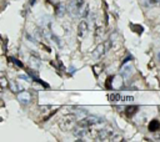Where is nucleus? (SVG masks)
Segmentation results:
<instances>
[{
    "label": "nucleus",
    "instance_id": "1",
    "mask_svg": "<svg viewBox=\"0 0 160 142\" xmlns=\"http://www.w3.org/2000/svg\"><path fill=\"white\" fill-rule=\"evenodd\" d=\"M77 123H78L77 122V117H75L74 115H66V116H64V117H61L58 122L59 127H60V130H63V131L71 130Z\"/></svg>",
    "mask_w": 160,
    "mask_h": 142
},
{
    "label": "nucleus",
    "instance_id": "2",
    "mask_svg": "<svg viewBox=\"0 0 160 142\" xmlns=\"http://www.w3.org/2000/svg\"><path fill=\"white\" fill-rule=\"evenodd\" d=\"M105 122L104 119L102 117H96V116H89V117H84L83 120H80L77 126H80V127H91V126H96V125H100Z\"/></svg>",
    "mask_w": 160,
    "mask_h": 142
},
{
    "label": "nucleus",
    "instance_id": "3",
    "mask_svg": "<svg viewBox=\"0 0 160 142\" xmlns=\"http://www.w3.org/2000/svg\"><path fill=\"white\" fill-rule=\"evenodd\" d=\"M108 100L110 102H133L134 97L133 96H123L120 94H109Z\"/></svg>",
    "mask_w": 160,
    "mask_h": 142
},
{
    "label": "nucleus",
    "instance_id": "4",
    "mask_svg": "<svg viewBox=\"0 0 160 142\" xmlns=\"http://www.w3.org/2000/svg\"><path fill=\"white\" fill-rule=\"evenodd\" d=\"M108 45H109V41H108V43H105V44H100V45H98V46L95 47L94 51L91 53L93 59H95V60L102 59V57L104 56V54L108 51V49H109V47H106Z\"/></svg>",
    "mask_w": 160,
    "mask_h": 142
},
{
    "label": "nucleus",
    "instance_id": "5",
    "mask_svg": "<svg viewBox=\"0 0 160 142\" xmlns=\"http://www.w3.org/2000/svg\"><path fill=\"white\" fill-rule=\"evenodd\" d=\"M18 100L20 101V104L23 105H28L31 102V95L28 92V91H23L18 95Z\"/></svg>",
    "mask_w": 160,
    "mask_h": 142
},
{
    "label": "nucleus",
    "instance_id": "6",
    "mask_svg": "<svg viewBox=\"0 0 160 142\" xmlns=\"http://www.w3.org/2000/svg\"><path fill=\"white\" fill-rule=\"evenodd\" d=\"M86 31H88V23L85 20H83L79 23V26H78V36L83 39L84 35L86 34Z\"/></svg>",
    "mask_w": 160,
    "mask_h": 142
},
{
    "label": "nucleus",
    "instance_id": "7",
    "mask_svg": "<svg viewBox=\"0 0 160 142\" xmlns=\"http://www.w3.org/2000/svg\"><path fill=\"white\" fill-rule=\"evenodd\" d=\"M139 111V106H135V105H131V106H126L125 107V115L126 117H133L134 115Z\"/></svg>",
    "mask_w": 160,
    "mask_h": 142
},
{
    "label": "nucleus",
    "instance_id": "8",
    "mask_svg": "<svg viewBox=\"0 0 160 142\" xmlns=\"http://www.w3.org/2000/svg\"><path fill=\"white\" fill-rule=\"evenodd\" d=\"M148 130L150 132H158L160 131V121L158 120H151L148 125Z\"/></svg>",
    "mask_w": 160,
    "mask_h": 142
},
{
    "label": "nucleus",
    "instance_id": "9",
    "mask_svg": "<svg viewBox=\"0 0 160 142\" xmlns=\"http://www.w3.org/2000/svg\"><path fill=\"white\" fill-rule=\"evenodd\" d=\"M30 65H31L34 69H38L39 66H40V60H39V57H36L35 55H33V56L30 57Z\"/></svg>",
    "mask_w": 160,
    "mask_h": 142
},
{
    "label": "nucleus",
    "instance_id": "10",
    "mask_svg": "<svg viewBox=\"0 0 160 142\" xmlns=\"http://www.w3.org/2000/svg\"><path fill=\"white\" fill-rule=\"evenodd\" d=\"M103 70H104V65L103 64H96L94 68H93V71H94V74L96 75V76H99V75L103 72Z\"/></svg>",
    "mask_w": 160,
    "mask_h": 142
},
{
    "label": "nucleus",
    "instance_id": "11",
    "mask_svg": "<svg viewBox=\"0 0 160 142\" xmlns=\"http://www.w3.org/2000/svg\"><path fill=\"white\" fill-rule=\"evenodd\" d=\"M115 76H108L106 81H105V87L109 90V89H113V81H114Z\"/></svg>",
    "mask_w": 160,
    "mask_h": 142
},
{
    "label": "nucleus",
    "instance_id": "12",
    "mask_svg": "<svg viewBox=\"0 0 160 142\" xmlns=\"http://www.w3.org/2000/svg\"><path fill=\"white\" fill-rule=\"evenodd\" d=\"M10 60H11V61H13V62H14L15 65H18V66H19V68H24V65H23V62H21V61H19V60H16V59H15V57H10Z\"/></svg>",
    "mask_w": 160,
    "mask_h": 142
},
{
    "label": "nucleus",
    "instance_id": "13",
    "mask_svg": "<svg viewBox=\"0 0 160 142\" xmlns=\"http://www.w3.org/2000/svg\"><path fill=\"white\" fill-rule=\"evenodd\" d=\"M83 4H84V0H75V5H77L78 9H81Z\"/></svg>",
    "mask_w": 160,
    "mask_h": 142
},
{
    "label": "nucleus",
    "instance_id": "14",
    "mask_svg": "<svg viewBox=\"0 0 160 142\" xmlns=\"http://www.w3.org/2000/svg\"><path fill=\"white\" fill-rule=\"evenodd\" d=\"M150 4H154V5H159L160 6V0H149Z\"/></svg>",
    "mask_w": 160,
    "mask_h": 142
}]
</instances>
